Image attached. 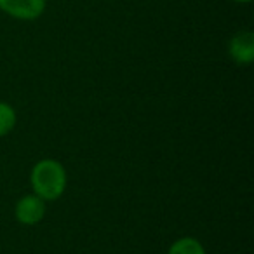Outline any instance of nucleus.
<instances>
[{
  "label": "nucleus",
  "instance_id": "f257e3e1",
  "mask_svg": "<svg viewBox=\"0 0 254 254\" xmlns=\"http://www.w3.org/2000/svg\"><path fill=\"white\" fill-rule=\"evenodd\" d=\"M33 193L44 202L56 200L64 193L66 188V171L58 160L42 159L33 166L30 174Z\"/></svg>",
  "mask_w": 254,
  "mask_h": 254
},
{
  "label": "nucleus",
  "instance_id": "f03ea898",
  "mask_svg": "<svg viewBox=\"0 0 254 254\" xmlns=\"http://www.w3.org/2000/svg\"><path fill=\"white\" fill-rule=\"evenodd\" d=\"M47 0H0V11L19 21H35L46 12Z\"/></svg>",
  "mask_w": 254,
  "mask_h": 254
},
{
  "label": "nucleus",
  "instance_id": "7ed1b4c3",
  "mask_svg": "<svg viewBox=\"0 0 254 254\" xmlns=\"http://www.w3.org/2000/svg\"><path fill=\"white\" fill-rule=\"evenodd\" d=\"M228 54L233 63L247 66L254 61V33L251 30H240L230 39Z\"/></svg>",
  "mask_w": 254,
  "mask_h": 254
},
{
  "label": "nucleus",
  "instance_id": "20e7f679",
  "mask_svg": "<svg viewBox=\"0 0 254 254\" xmlns=\"http://www.w3.org/2000/svg\"><path fill=\"white\" fill-rule=\"evenodd\" d=\"M14 216L21 225H37L46 216V202L35 193H28L18 200L14 207Z\"/></svg>",
  "mask_w": 254,
  "mask_h": 254
},
{
  "label": "nucleus",
  "instance_id": "39448f33",
  "mask_svg": "<svg viewBox=\"0 0 254 254\" xmlns=\"http://www.w3.org/2000/svg\"><path fill=\"white\" fill-rule=\"evenodd\" d=\"M167 254H205V249L195 237H181L171 244Z\"/></svg>",
  "mask_w": 254,
  "mask_h": 254
},
{
  "label": "nucleus",
  "instance_id": "423d86ee",
  "mask_svg": "<svg viewBox=\"0 0 254 254\" xmlns=\"http://www.w3.org/2000/svg\"><path fill=\"white\" fill-rule=\"evenodd\" d=\"M16 120H18L16 110L12 108L9 103L0 101V138H2V136H7L9 132L14 129Z\"/></svg>",
  "mask_w": 254,
  "mask_h": 254
},
{
  "label": "nucleus",
  "instance_id": "0eeeda50",
  "mask_svg": "<svg viewBox=\"0 0 254 254\" xmlns=\"http://www.w3.org/2000/svg\"><path fill=\"white\" fill-rule=\"evenodd\" d=\"M232 2H235V4H251L253 0H232Z\"/></svg>",
  "mask_w": 254,
  "mask_h": 254
}]
</instances>
